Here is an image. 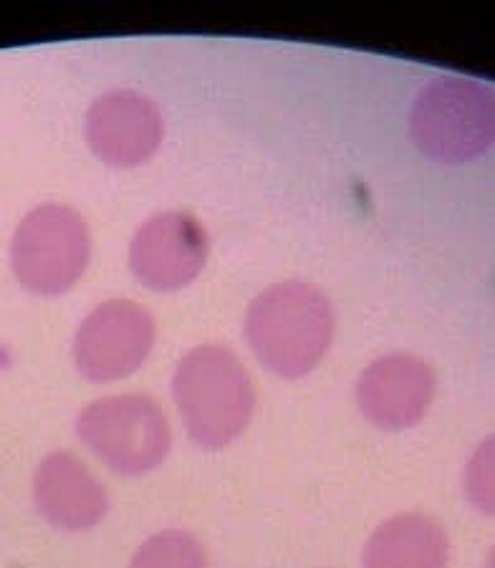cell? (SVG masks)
Returning a JSON list of instances; mask_svg holds the SVG:
<instances>
[{"instance_id":"1","label":"cell","mask_w":495,"mask_h":568,"mask_svg":"<svg viewBox=\"0 0 495 568\" xmlns=\"http://www.w3.org/2000/svg\"><path fill=\"white\" fill-rule=\"evenodd\" d=\"M336 318L324 291L304 281H283L253 298L245 314V338L265 369L301 379L324 359Z\"/></svg>"},{"instance_id":"2","label":"cell","mask_w":495,"mask_h":568,"mask_svg":"<svg viewBox=\"0 0 495 568\" xmlns=\"http://www.w3.org/2000/svg\"><path fill=\"white\" fill-rule=\"evenodd\" d=\"M172 397L192 443L203 450H223L251 425L255 387L241 359L225 346L205 344L182 356Z\"/></svg>"},{"instance_id":"3","label":"cell","mask_w":495,"mask_h":568,"mask_svg":"<svg viewBox=\"0 0 495 568\" xmlns=\"http://www.w3.org/2000/svg\"><path fill=\"white\" fill-rule=\"evenodd\" d=\"M495 99L478 79L443 77L425 87L410 114L412 142L430 160L461 164L493 144Z\"/></svg>"},{"instance_id":"4","label":"cell","mask_w":495,"mask_h":568,"mask_svg":"<svg viewBox=\"0 0 495 568\" xmlns=\"http://www.w3.org/2000/svg\"><path fill=\"white\" fill-rule=\"evenodd\" d=\"M77 435L109 470L140 478L164 463L172 429L162 407L147 394H117L81 409Z\"/></svg>"},{"instance_id":"5","label":"cell","mask_w":495,"mask_h":568,"mask_svg":"<svg viewBox=\"0 0 495 568\" xmlns=\"http://www.w3.org/2000/svg\"><path fill=\"white\" fill-rule=\"evenodd\" d=\"M91 235L77 210L59 203L33 207L11 241V268L26 291L61 296L84 276Z\"/></svg>"},{"instance_id":"6","label":"cell","mask_w":495,"mask_h":568,"mask_svg":"<svg viewBox=\"0 0 495 568\" xmlns=\"http://www.w3.org/2000/svg\"><path fill=\"white\" fill-rule=\"evenodd\" d=\"M154 318L130 298L97 306L73 336V362L84 379L104 384L134 374L154 344Z\"/></svg>"},{"instance_id":"7","label":"cell","mask_w":495,"mask_h":568,"mask_svg":"<svg viewBox=\"0 0 495 568\" xmlns=\"http://www.w3.org/2000/svg\"><path fill=\"white\" fill-rule=\"evenodd\" d=\"M210 255V241L195 215L170 210L137 227L130 245V268L144 288L170 293L200 276Z\"/></svg>"},{"instance_id":"8","label":"cell","mask_w":495,"mask_h":568,"mask_svg":"<svg viewBox=\"0 0 495 568\" xmlns=\"http://www.w3.org/2000/svg\"><path fill=\"white\" fill-rule=\"evenodd\" d=\"M435 372L425 359L392 352L366 366L356 384V405L374 427L397 433L415 427L435 399Z\"/></svg>"},{"instance_id":"9","label":"cell","mask_w":495,"mask_h":568,"mask_svg":"<svg viewBox=\"0 0 495 568\" xmlns=\"http://www.w3.org/2000/svg\"><path fill=\"white\" fill-rule=\"evenodd\" d=\"M162 134L160 106L140 91H107L87 112V142L109 168L130 170L152 160Z\"/></svg>"},{"instance_id":"10","label":"cell","mask_w":495,"mask_h":568,"mask_svg":"<svg viewBox=\"0 0 495 568\" xmlns=\"http://www.w3.org/2000/svg\"><path fill=\"white\" fill-rule=\"evenodd\" d=\"M33 506L49 526L79 534L102 524L109 498L102 480L81 457L57 450L46 455L36 467Z\"/></svg>"},{"instance_id":"11","label":"cell","mask_w":495,"mask_h":568,"mask_svg":"<svg viewBox=\"0 0 495 568\" xmlns=\"http://www.w3.org/2000/svg\"><path fill=\"white\" fill-rule=\"evenodd\" d=\"M451 540L427 513H400L380 524L364 546V568H447Z\"/></svg>"},{"instance_id":"12","label":"cell","mask_w":495,"mask_h":568,"mask_svg":"<svg viewBox=\"0 0 495 568\" xmlns=\"http://www.w3.org/2000/svg\"><path fill=\"white\" fill-rule=\"evenodd\" d=\"M130 568H208V556L190 530L168 528L137 548Z\"/></svg>"},{"instance_id":"13","label":"cell","mask_w":495,"mask_h":568,"mask_svg":"<svg viewBox=\"0 0 495 568\" xmlns=\"http://www.w3.org/2000/svg\"><path fill=\"white\" fill-rule=\"evenodd\" d=\"M465 493L475 508L493 513V437L485 439L467 465Z\"/></svg>"}]
</instances>
